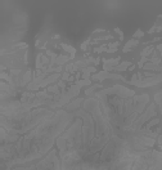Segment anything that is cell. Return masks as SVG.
I'll list each match as a JSON object with an SVG mask.
<instances>
[{
  "label": "cell",
  "instance_id": "obj_14",
  "mask_svg": "<svg viewBox=\"0 0 162 170\" xmlns=\"http://www.w3.org/2000/svg\"><path fill=\"white\" fill-rule=\"evenodd\" d=\"M154 50H156V46L149 45V46L144 48L142 52H140V56H142V57H149L151 54H153V52H154Z\"/></svg>",
  "mask_w": 162,
  "mask_h": 170
},
{
  "label": "cell",
  "instance_id": "obj_13",
  "mask_svg": "<svg viewBox=\"0 0 162 170\" xmlns=\"http://www.w3.org/2000/svg\"><path fill=\"white\" fill-rule=\"evenodd\" d=\"M129 67H131V63L129 61H124L120 65H117L112 71H117V72H118V71H125V70H129Z\"/></svg>",
  "mask_w": 162,
  "mask_h": 170
},
{
  "label": "cell",
  "instance_id": "obj_4",
  "mask_svg": "<svg viewBox=\"0 0 162 170\" xmlns=\"http://www.w3.org/2000/svg\"><path fill=\"white\" fill-rule=\"evenodd\" d=\"M95 94H98V95H116V97H120V98H133L136 95L133 89L125 88V86H122V85H115V86H111V88H108V89H102V90L97 92Z\"/></svg>",
  "mask_w": 162,
  "mask_h": 170
},
{
  "label": "cell",
  "instance_id": "obj_27",
  "mask_svg": "<svg viewBox=\"0 0 162 170\" xmlns=\"http://www.w3.org/2000/svg\"><path fill=\"white\" fill-rule=\"evenodd\" d=\"M100 32H106V30H104V28H97V30H94V31H93V35L100 34Z\"/></svg>",
  "mask_w": 162,
  "mask_h": 170
},
{
  "label": "cell",
  "instance_id": "obj_8",
  "mask_svg": "<svg viewBox=\"0 0 162 170\" xmlns=\"http://www.w3.org/2000/svg\"><path fill=\"white\" fill-rule=\"evenodd\" d=\"M80 72H81L82 80H89L91 77V75L97 74V68H95V66H89V67H85L82 70H80Z\"/></svg>",
  "mask_w": 162,
  "mask_h": 170
},
{
  "label": "cell",
  "instance_id": "obj_29",
  "mask_svg": "<svg viewBox=\"0 0 162 170\" xmlns=\"http://www.w3.org/2000/svg\"><path fill=\"white\" fill-rule=\"evenodd\" d=\"M162 31V25L160 26V27H157V28H156V32H161Z\"/></svg>",
  "mask_w": 162,
  "mask_h": 170
},
{
  "label": "cell",
  "instance_id": "obj_21",
  "mask_svg": "<svg viewBox=\"0 0 162 170\" xmlns=\"http://www.w3.org/2000/svg\"><path fill=\"white\" fill-rule=\"evenodd\" d=\"M149 62V57H142L139 61V63H138V66H139V68H143V66L145 63H148Z\"/></svg>",
  "mask_w": 162,
  "mask_h": 170
},
{
  "label": "cell",
  "instance_id": "obj_23",
  "mask_svg": "<svg viewBox=\"0 0 162 170\" xmlns=\"http://www.w3.org/2000/svg\"><path fill=\"white\" fill-rule=\"evenodd\" d=\"M57 84H58V86L61 88V90H62V92H66V90H67V89H66L67 84H66L64 80H58V83H57Z\"/></svg>",
  "mask_w": 162,
  "mask_h": 170
},
{
  "label": "cell",
  "instance_id": "obj_26",
  "mask_svg": "<svg viewBox=\"0 0 162 170\" xmlns=\"http://www.w3.org/2000/svg\"><path fill=\"white\" fill-rule=\"evenodd\" d=\"M71 77V74L67 72V71H64V72L62 74V79L61 80H64V81H68V79Z\"/></svg>",
  "mask_w": 162,
  "mask_h": 170
},
{
  "label": "cell",
  "instance_id": "obj_22",
  "mask_svg": "<svg viewBox=\"0 0 162 170\" xmlns=\"http://www.w3.org/2000/svg\"><path fill=\"white\" fill-rule=\"evenodd\" d=\"M143 36H144V31H142L140 28H138L136 31L134 32V35H133V37H134V39H136V40H138L139 37H143Z\"/></svg>",
  "mask_w": 162,
  "mask_h": 170
},
{
  "label": "cell",
  "instance_id": "obj_16",
  "mask_svg": "<svg viewBox=\"0 0 162 170\" xmlns=\"http://www.w3.org/2000/svg\"><path fill=\"white\" fill-rule=\"evenodd\" d=\"M107 53H115L117 52L120 46V41H115V43H111V44H107Z\"/></svg>",
  "mask_w": 162,
  "mask_h": 170
},
{
  "label": "cell",
  "instance_id": "obj_2",
  "mask_svg": "<svg viewBox=\"0 0 162 170\" xmlns=\"http://www.w3.org/2000/svg\"><path fill=\"white\" fill-rule=\"evenodd\" d=\"M57 111L48 108V107H39L26 113H16L12 116H1L0 115V125L5 128L9 134L25 135L37 125L44 123L45 120L53 117Z\"/></svg>",
  "mask_w": 162,
  "mask_h": 170
},
{
  "label": "cell",
  "instance_id": "obj_20",
  "mask_svg": "<svg viewBox=\"0 0 162 170\" xmlns=\"http://www.w3.org/2000/svg\"><path fill=\"white\" fill-rule=\"evenodd\" d=\"M107 44H103V45H100V46H98V48H94L93 49V52L94 53H102V52H107Z\"/></svg>",
  "mask_w": 162,
  "mask_h": 170
},
{
  "label": "cell",
  "instance_id": "obj_10",
  "mask_svg": "<svg viewBox=\"0 0 162 170\" xmlns=\"http://www.w3.org/2000/svg\"><path fill=\"white\" fill-rule=\"evenodd\" d=\"M61 48L63 50H66L67 53H70V57H71V61L75 58V54H76V49H75L72 45H68V44H64V43H62L61 44Z\"/></svg>",
  "mask_w": 162,
  "mask_h": 170
},
{
  "label": "cell",
  "instance_id": "obj_24",
  "mask_svg": "<svg viewBox=\"0 0 162 170\" xmlns=\"http://www.w3.org/2000/svg\"><path fill=\"white\" fill-rule=\"evenodd\" d=\"M115 32H116V34L120 36V40H124V32L121 31V28H118V27H115Z\"/></svg>",
  "mask_w": 162,
  "mask_h": 170
},
{
  "label": "cell",
  "instance_id": "obj_9",
  "mask_svg": "<svg viewBox=\"0 0 162 170\" xmlns=\"http://www.w3.org/2000/svg\"><path fill=\"white\" fill-rule=\"evenodd\" d=\"M138 45H139V40H136V39H131V40H129L127 43L125 44V46L122 48V52L129 53V52H131V50L134 49V46H138Z\"/></svg>",
  "mask_w": 162,
  "mask_h": 170
},
{
  "label": "cell",
  "instance_id": "obj_7",
  "mask_svg": "<svg viewBox=\"0 0 162 170\" xmlns=\"http://www.w3.org/2000/svg\"><path fill=\"white\" fill-rule=\"evenodd\" d=\"M84 98H76V99H72L70 103L67 104V106L64 107V111L67 112H75L76 110H79L81 107V104L84 103Z\"/></svg>",
  "mask_w": 162,
  "mask_h": 170
},
{
  "label": "cell",
  "instance_id": "obj_18",
  "mask_svg": "<svg viewBox=\"0 0 162 170\" xmlns=\"http://www.w3.org/2000/svg\"><path fill=\"white\" fill-rule=\"evenodd\" d=\"M75 84H76V85H79L80 86V88H82V86H90V85H91V80H82V79H81V80H76V81H75Z\"/></svg>",
  "mask_w": 162,
  "mask_h": 170
},
{
  "label": "cell",
  "instance_id": "obj_12",
  "mask_svg": "<svg viewBox=\"0 0 162 170\" xmlns=\"http://www.w3.org/2000/svg\"><path fill=\"white\" fill-rule=\"evenodd\" d=\"M46 92L48 93H50V94H53V95H58V94H61L62 93V90H61V88L58 86V84H52V85H49L46 88Z\"/></svg>",
  "mask_w": 162,
  "mask_h": 170
},
{
  "label": "cell",
  "instance_id": "obj_19",
  "mask_svg": "<svg viewBox=\"0 0 162 170\" xmlns=\"http://www.w3.org/2000/svg\"><path fill=\"white\" fill-rule=\"evenodd\" d=\"M111 39H113V36L111 34L106 35V36H100V37H97L95 40H93V44H97V43H100L102 40H111Z\"/></svg>",
  "mask_w": 162,
  "mask_h": 170
},
{
  "label": "cell",
  "instance_id": "obj_11",
  "mask_svg": "<svg viewBox=\"0 0 162 170\" xmlns=\"http://www.w3.org/2000/svg\"><path fill=\"white\" fill-rule=\"evenodd\" d=\"M97 89H103V85L102 84H94V85H90L88 89H86L85 90V94L88 95V97H93V95H94V92L97 90Z\"/></svg>",
  "mask_w": 162,
  "mask_h": 170
},
{
  "label": "cell",
  "instance_id": "obj_25",
  "mask_svg": "<svg viewBox=\"0 0 162 170\" xmlns=\"http://www.w3.org/2000/svg\"><path fill=\"white\" fill-rule=\"evenodd\" d=\"M89 44H90V37H88L85 41H84L82 44H81V49H82V50H86V49H88V48H86V46H88Z\"/></svg>",
  "mask_w": 162,
  "mask_h": 170
},
{
  "label": "cell",
  "instance_id": "obj_1",
  "mask_svg": "<svg viewBox=\"0 0 162 170\" xmlns=\"http://www.w3.org/2000/svg\"><path fill=\"white\" fill-rule=\"evenodd\" d=\"M73 119H76L73 112L58 110L53 117L45 120L25 135H21L16 143L3 144L0 147L1 162L8 168H14L41 160L53 150L57 138L64 133Z\"/></svg>",
  "mask_w": 162,
  "mask_h": 170
},
{
  "label": "cell",
  "instance_id": "obj_15",
  "mask_svg": "<svg viewBox=\"0 0 162 170\" xmlns=\"http://www.w3.org/2000/svg\"><path fill=\"white\" fill-rule=\"evenodd\" d=\"M158 124H161V119L160 117H154V119H152L151 121H148V123L144 125V128H145V129H152L153 126H156V125H158Z\"/></svg>",
  "mask_w": 162,
  "mask_h": 170
},
{
  "label": "cell",
  "instance_id": "obj_30",
  "mask_svg": "<svg viewBox=\"0 0 162 170\" xmlns=\"http://www.w3.org/2000/svg\"><path fill=\"white\" fill-rule=\"evenodd\" d=\"M160 148H161V150H162V144H161V146H160Z\"/></svg>",
  "mask_w": 162,
  "mask_h": 170
},
{
  "label": "cell",
  "instance_id": "obj_17",
  "mask_svg": "<svg viewBox=\"0 0 162 170\" xmlns=\"http://www.w3.org/2000/svg\"><path fill=\"white\" fill-rule=\"evenodd\" d=\"M154 103L158 104V107H160L161 120H162V92H160V93H157V94L154 95Z\"/></svg>",
  "mask_w": 162,
  "mask_h": 170
},
{
  "label": "cell",
  "instance_id": "obj_5",
  "mask_svg": "<svg viewBox=\"0 0 162 170\" xmlns=\"http://www.w3.org/2000/svg\"><path fill=\"white\" fill-rule=\"evenodd\" d=\"M91 80L94 81H103L106 79H113V80H124V81H127V79L124 77L122 75H118V74H111V72H107V71H100V72H97L94 75H91L90 77Z\"/></svg>",
  "mask_w": 162,
  "mask_h": 170
},
{
  "label": "cell",
  "instance_id": "obj_28",
  "mask_svg": "<svg viewBox=\"0 0 162 170\" xmlns=\"http://www.w3.org/2000/svg\"><path fill=\"white\" fill-rule=\"evenodd\" d=\"M1 170H12V168H8V166L5 165V164H3V162H1Z\"/></svg>",
  "mask_w": 162,
  "mask_h": 170
},
{
  "label": "cell",
  "instance_id": "obj_3",
  "mask_svg": "<svg viewBox=\"0 0 162 170\" xmlns=\"http://www.w3.org/2000/svg\"><path fill=\"white\" fill-rule=\"evenodd\" d=\"M131 170H162V153L156 150H147L135 159Z\"/></svg>",
  "mask_w": 162,
  "mask_h": 170
},
{
  "label": "cell",
  "instance_id": "obj_6",
  "mask_svg": "<svg viewBox=\"0 0 162 170\" xmlns=\"http://www.w3.org/2000/svg\"><path fill=\"white\" fill-rule=\"evenodd\" d=\"M121 62V57H116V58H111V59H103V71H112L117 65H120Z\"/></svg>",
  "mask_w": 162,
  "mask_h": 170
}]
</instances>
